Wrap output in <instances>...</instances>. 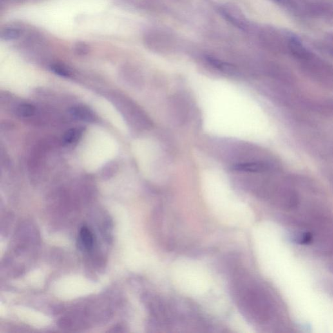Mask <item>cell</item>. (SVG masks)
<instances>
[{
	"label": "cell",
	"mask_w": 333,
	"mask_h": 333,
	"mask_svg": "<svg viewBox=\"0 0 333 333\" xmlns=\"http://www.w3.org/2000/svg\"><path fill=\"white\" fill-rule=\"evenodd\" d=\"M83 129L81 128H73L67 131L64 135L63 142L64 144L70 145L78 142L82 137Z\"/></svg>",
	"instance_id": "52a82bcc"
},
{
	"label": "cell",
	"mask_w": 333,
	"mask_h": 333,
	"mask_svg": "<svg viewBox=\"0 0 333 333\" xmlns=\"http://www.w3.org/2000/svg\"><path fill=\"white\" fill-rule=\"evenodd\" d=\"M21 35V31L19 29L15 28H6L3 29L0 34V38L2 41H12L19 39Z\"/></svg>",
	"instance_id": "8992f818"
},
{
	"label": "cell",
	"mask_w": 333,
	"mask_h": 333,
	"mask_svg": "<svg viewBox=\"0 0 333 333\" xmlns=\"http://www.w3.org/2000/svg\"><path fill=\"white\" fill-rule=\"evenodd\" d=\"M269 1L276 4L284 10L287 11L289 14L299 19H304L307 17H309L299 0H269Z\"/></svg>",
	"instance_id": "3957f363"
},
{
	"label": "cell",
	"mask_w": 333,
	"mask_h": 333,
	"mask_svg": "<svg viewBox=\"0 0 333 333\" xmlns=\"http://www.w3.org/2000/svg\"><path fill=\"white\" fill-rule=\"evenodd\" d=\"M71 115L78 119L91 122L94 120V115L90 109L84 106H75L71 109Z\"/></svg>",
	"instance_id": "5b68a950"
},
{
	"label": "cell",
	"mask_w": 333,
	"mask_h": 333,
	"mask_svg": "<svg viewBox=\"0 0 333 333\" xmlns=\"http://www.w3.org/2000/svg\"><path fill=\"white\" fill-rule=\"evenodd\" d=\"M35 113V108L32 105L23 104L20 105L17 109V115L22 117H29Z\"/></svg>",
	"instance_id": "ba28073f"
},
{
	"label": "cell",
	"mask_w": 333,
	"mask_h": 333,
	"mask_svg": "<svg viewBox=\"0 0 333 333\" xmlns=\"http://www.w3.org/2000/svg\"><path fill=\"white\" fill-rule=\"evenodd\" d=\"M51 71L53 73L57 74V75L61 76V77H68L71 75V71L64 64H53L51 66Z\"/></svg>",
	"instance_id": "30bf717a"
},
{
	"label": "cell",
	"mask_w": 333,
	"mask_h": 333,
	"mask_svg": "<svg viewBox=\"0 0 333 333\" xmlns=\"http://www.w3.org/2000/svg\"><path fill=\"white\" fill-rule=\"evenodd\" d=\"M231 292L243 316L256 323L267 322L272 314V301L261 286L243 269H238L232 278Z\"/></svg>",
	"instance_id": "6da1fadb"
},
{
	"label": "cell",
	"mask_w": 333,
	"mask_h": 333,
	"mask_svg": "<svg viewBox=\"0 0 333 333\" xmlns=\"http://www.w3.org/2000/svg\"><path fill=\"white\" fill-rule=\"evenodd\" d=\"M218 11L223 18L232 25L245 30L248 28V22L242 11L232 4H222L218 7Z\"/></svg>",
	"instance_id": "7a4b0ae2"
},
{
	"label": "cell",
	"mask_w": 333,
	"mask_h": 333,
	"mask_svg": "<svg viewBox=\"0 0 333 333\" xmlns=\"http://www.w3.org/2000/svg\"><path fill=\"white\" fill-rule=\"evenodd\" d=\"M74 51H75L76 54L82 56V55H86L89 53V47L86 42H78L74 46Z\"/></svg>",
	"instance_id": "8fae6325"
},
{
	"label": "cell",
	"mask_w": 333,
	"mask_h": 333,
	"mask_svg": "<svg viewBox=\"0 0 333 333\" xmlns=\"http://www.w3.org/2000/svg\"><path fill=\"white\" fill-rule=\"evenodd\" d=\"M80 240L82 247L89 251L93 249L95 244V238H94L92 232L87 227H83L80 231Z\"/></svg>",
	"instance_id": "277c9868"
},
{
	"label": "cell",
	"mask_w": 333,
	"mask_h": 333,
	"mask_svg": "<svg viewBox=\"0 0 333 333\" xmlns=\"http://www.w3.org/2000/svg\"><path fill=\"white\" fill-rule=\"evenodd\" d=\"M234 169L238 170V171L254 172L260 171V170L263 168V167L261 164L251 163V164H241L236 165V166H234Z\"/></svg>",
	"instance_id": "9c48e42d"
}]
</instances>
